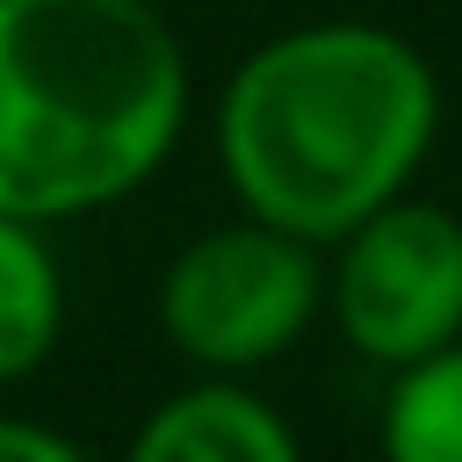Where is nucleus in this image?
Returning <instances> with one entry per match:
<instances>
[{
	"label": "nucleus",
	"mask_w": 462,
	"mask_h": 462,
	"mask_svg": "<svg viewBox=\"0 0 462 462\" xmlns=\"http://www.w3.org/2000/svg\"><path fill=\"white\" fill-rule=\"evenodd\" d=\"M209 144L245 217L325 253L411 195L440 144V79L433 58L383 22H303L224 72Z\"/></svg>",
	"instance_id": "nucleus-1"
},
{
	"label": "nucleus",
	"mask_w": 462,
	"mask_h": 462,
	"mask_svg": "<svg viewBox=\"0 0 462 462\" xmlns=\"http://www.w3.org/2000/svg\"><path fill=\"white\" fill-rule=\"evenodd\" d=\"M195 72L159 0H0V209L72 224L166 173Z\"/></svg>",
	"instance_id": "nucleus-2"
},
{
	"label": "nucleus",
	"mask_w": 462,
	"mask_h": 462,
	"mask_svg": "<svg viewBox=\"0 0 462 462\" xmlns=\"http://www.w3.org/2000/svg\"><path fill=\"white\" fill-rule=\"evenodd\" d=\"M325 318V253L260 224L224 217L173 245L159 274V332L195 375H238L289 361Z\"/></svg>",
	"instance_id": "nucleus-3"
},
{
	"label": "nucleus",
	"mask_w": 462,
	"mask_h": 462,
	"mask_svg": "<svg viewBox=\"0 0 462 462\" xmlns=\"http://www.w3.org/2000/svg\"><path fill=\"white\" fill-rule=\"evenodd\" d=\"M325 318L368 368H411L462 339V217L397 195L325 245Z\"/></svg>",
	"instance_id": "nucleus-4"
},
{
	"label": "nucleus",
	"mask_w": 462,
	"mask_h": 462,
	"mask_svg": "<svg viewBox=\"0 0 462 462\" xmlns=\"http://www.w3.org/2000/svg\"><path fill=\"white\" fill-rule=\"evenodd\" d=\"M116 462H303V440L253 383L195 375L137 419Z\"/></svg>",
	"instance_id": "nucleus-5"
},
{
	"label": "nucleus",
	"mask_w": 462,
	"mask_h": 462,
	"mask_svg": "<svg viewBox=\"0 0 462 462\" xmlns=\"http://www.w3.org/2000/svg\"><path fill=\"white\" fill-rule=\"evenodd\" d=\"M65 339V267L51 224L0 209V390L29 383Z\"/></svg>",
	"instance_id": "nucleus-6"
},
{
	"label": "nucleus",
	"mask_w": 462,
	"mask_h": 462,
	"mask_svg": "<svg viewBox=\"0 0 462 462\" xmlns=\"http://www.w3.org/2000/svg\"><path fill=\"white\" fill-rule=\"evenodd\" d=\"M375 455L383 462H462V339L433 346L411 368H390L375 404Z\"/></svg>",
	"instance_id": "nucleus-7"
},
{
	"label": "nucleus",
	"mask_w": 462,
	"mask_h": 462,
	"mask_svg": "<svg viewBox=\"0 0 462 462\" xmlns=\"http://www.w3.org/2000/svg\"><path fill=\"white\" fill-rule=\"evenodd\" d=\"M0 462H94L72 433L43 426V419H22V411H0Z\"/></svg>",
	"instance_id": "nucleus-8"
}]
</instances>
